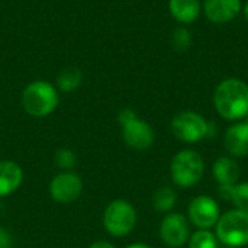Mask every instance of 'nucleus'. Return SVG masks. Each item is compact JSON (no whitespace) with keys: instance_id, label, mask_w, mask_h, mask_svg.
Segmentation results:
<instances>
[{"instance_id":"1","label":"nucleus","mask_w":248,"mask_h":248,"mask_svg":"<svg viewBox=\"0 0 248 248\" xmlns=\"http://www.w3.org/2000/svg\"><path fill=\"white\" fill-rule=\"evenodd\" d=\"M214 103L218 113L235 121L248 115V86L240 78H227L215 90Z\"/></svg>"},{"instance_id":"2","label":"nucleus","mask_w":248,"mask_h":248,"mask_svg":"<svg viewBox=\"0 0 248 248\" xmlns=\"http://www.w3.org/2000/svg\"><path fill=\"white\" fill-rule=\"evenodd\" d=\"M58 102L60 99L55 87L42 80L32 81L22 93L23 109L35 118H44L52 113L57 109Z\"/></svg>"},{"instance_id":"3","label":"nucleus","mask_w":248,"mask_h":248,"mask_svg":"<svg viewBox=\"0 0 248 248\" xmlns=\"http://www.w3.org/2000/svg\"><path fill=\"white\" fill-rule=\"evenodd\" d=\"M171 177L180 187H190L196 185L203 176V160L192 150L180 151L171 161Z\"/></svg>"},{"instance_id":"4","label":"nucleus","mask_w":248,"mask_h":248,"mask_svg":"<svg viewBox=\"0 0 248 248\" xmlns=\"http://www.w3.org/2000/svg\"><path fill=\"white\" fill-rule=\"evenodd\" d=\"M217 237L227 246L241 247L248 244V214L240 209L230 211L217 222Z\"/></svg>"},{"instance_id":"5","label":"nucleus","mask_w":248,"mask_h":248,"mask_svg":"<svg viewBox=\"0 0 248 248\" xmlns=\"http://www.w3.org/2000/svg\"><path fill=\"white\" fill-rule=\"evenodd\" d=\"M135 222L137 212L134 206L122 199L110 202L103 215L105 228L113 237H124L129 234L134 230Z\"/></svg>"},{"instance_id":"6","label":"nucleus","mask_w":248,"mask_h":248,"mask_svg":"<svg viewBox=\"0 0 248 248\" xmlns=\"http://www.w3.org/2000/svg\"><path fill=\"white\" fill-rule=\"evenodd\" d=\"M171 131L185 142H196L208 135V122L196 112H180L171 121Z\"/></svg>"},{"instance_id":"7","label":"nucleus","mask_w":248,"mask_h":248,"mask_svg":"<svg viewBox=\"0 0 248 248\" xmlns=\"http://www.w3.org/2000/svg\"><path fill=\"white\" fill-rule=\"evenodd\" d=\"M51 196L58 203H71L77 201L83 192V182L78 174L64 171L57 174L49 185Z\"/></svg>"},{"instance_id":"8","label":"nucleus","mask_w":248,"mask_h":248,"mask_svg":"<svg viewBox=\"0 0 248 248\" xmlns=\"http://www.w3.org/2000/svg\"><path fill=\"white\" fill-rule=\"evenodd\" d=\"M189 218L201 230L214 227L219 219V208L209 196H198L189 205Z\"/></svg>"},{"instance_id":"9","label":"nucleus","mask_w":248,"mask_h":248,"mask_svg":"<svg viewBox=\"0 0 248 248\" xmlns=\"http://www.w3.org/2000/svg\"><path fill=\"white\" fill-rule=\"evenodd\" d=\"M160 237L169 247H180L189 238V224L180 214L167 215L160 227Z\"/></svg>"},{"instance_id":"10","label":"nucleus","mask_w":248,"mask_h":248,"mask_svg":"<svg viewBox=\"0 0 248 248\" xmlns=\"http://www.w3.org/2000/svg\"><path fill=\"white\" fill-rule=\"evenodd\" d=\"M122 137L125 144L134 150H147L154 142L153 128L138 118L122 125Z\"/></svg>"},{"instance_id":"11","label":"nucleus","mask_w":248,"mask_h":248,"mask_svg":"<svg viewBox=\"0 0 248 248\" xmlns=\"http://www.w3.org/2000/svg\"><path fill=\"white\" fill-rule=\"evenodd\" d=\"M203 12L214 23H228L241 12V0H203Z\"/></svg>"},{"instance_id":"12","label":"nucleus","mask_w":248,"mask_h":248,"mask_svg":"<svg viewBox=\"0 0 248 248\" xmlns=\"http://www.w3.org/2000/svg\"><path fill=\"white\" fill-rule=\"evenodd\" d=\"M225 148L231 155L246 157L248 154V124L232 125L225 134Z\"/></svg>"},{"instance_id":"13","label":"nucleus","mask_w":248,"mask_h":248,"mask_svg":"<svg viewBox=\"0 0 248 248\" xmlns=\"http://www.w3.org/2000/svg\"><path fill=\"white\" fill-rule=\"evenodd\" d=\"M23 180L22 169L13 163L3 160L0 161V198L12 195Z\"/></svg>"},{"instance_id":"14","label":"nucleus","mask_w":248,"mask_h":248,"mask_svg":"<svg viewBox=\"0 0 248 248\" xmlns=\"http://www.w3.org/2000/svg\"><path fill=\"white\" fill-rule=\"evenodd\" d=\"M169 10L177 22L192 23L199 17L202 6L199 0H170Z\"/></svg>"},{"instance_id":"15","label":"nucleus","mask_w":248,"mask_h":248,"mask_svg":"<svg viewBox=\"0 0 248 248\" xmlns=\"http://www.w3.org/2000/svg\"><path fill=\"white\" fill-rule=\"evenodd\" d=\"M214 176L219 186H235L240 177V169L235 161L227 157H221L214 164Z\"/></svg>"},{"instance_id":"16","label":"nucleus","mask_w":248,"mask_h":248,"mask_svg":"<svg viewBox=\"0 0 248 248\" xmlns=\"http://www.w3.org/2000/svg\"><path fill=\"white\" fill-rule=\"evenodd\" d=\"M83 83V73L77 67H67L57 76L58 89L62 92H74Z\"/></svg>"},{"instance_id":"17","label":"nucleus","mask_w":248,"mask_h":248,"mask_svg":"<svg viewBox=\"0 0 248 248\" xmlns=\"http://www.w3.org/2000/svg\"><path fill=\"white\" fill-rule=\"evenodd\" d=\"M153 202L158 212H169L176 203V193L170 187H161L155 192Z\"/></svg>"},{"instance_id":"18","label":"nucleus","mask_w":248,"mask_h":248,"mask_svg":"<svg viewBox=\"0 0 248 248\" xmlns=\"http://www.w3.org/2000/svg\"><path fill=\"white\" fill-rule=\"evenodd\" d=\"M189 248H217V238L212 232L201 230L192 235Z\"/></svg>"},{"instance_id":"19","label":"nucleus","mask_w":248,"mask_h":248,"mask_svg":"<svg viewBox=\"0 0 248 248\" xmlns=\"http://www.w3.org/2000/svg\"><path fill=\"white\" fill-rule=\"evenodd\" d=\"M232 203L243 212L248 214V183L235 185L231 192Z\"/></svg>"},{"instance_id":"20","label":"nucleus","mask_w":248,"mask_h":248,"mask_svg":"<svg viewBox=\"0 0 248 248\" xmlns=\"http://www.w3.org/2000/svg\"><path fill=\"white\" fill-rule=\"evenodd\" d=\"M171 42H173V46L177 51H186L192 44V35L186 28H177L173 32Z\"/></svg>"},{"instance_id":"21","label":"nucleus","mask_w":248,"mask_h":248,"mask_svg":"<svg viewBox=\"0 0 248 248\" xmlns=\"http://www.w3.org/2000/svg\"><path fill=\"white\" fill-rule=\"evenodd\" d=\"M54 161L55 164L62 169V170H67L70 171L74 166H76V154L70 150H65V148H61L55 153V157H54Z\"/></svg>"},{"instance_id":"22","label":"nucleus","mask_w":248,"mask_h":248,"mask_svg":"<svg viewBox=\"0 0 248 248\" xmlns=\"http://www.w3.org/2000/svg\"><path fill=\"white\" fill-rule=\"evenodd\" d=\"M135 118H137V113L132 109H122L119 112V115H118V119H119L121 125H125L126 122H129V121H132Z\"/></svg>"},{"instance_id":"23","label":"nucleus","mask_w":248,"mask_h":248,"mask_svg":"<svg viewBox=\"0 0 248 248\" xmlns=\"http://www.w3.org/2000/svg\"><path fill=\"white\" fill-rule=\"evenodd\" d=\"M10 247H12V237H10V234L4 228H0V248Z\"/></svg>"},{"instance_id":"24","label":"nucleus","mask_w":248,"mask_h":248,"mask_svg":"<svg viewBox=\"0 0 248 248\" xmlns=\"http://www.w3.org/2000/svg\"><path fill=\"white\" fill-rule=\"evenodd\" d=\"M89 248H115L110 243H108V241H97V243H94V244H92Z\"/></svg>"},{"instance_id":"25","label":"nucleus","mask_w":248,"mask_h":248,"mask_svg":"<svg viewBox=\"0 0 248 248\" xmlns=\"http://www.w3.org/2000/svg\"><path fill=\"white\" fill-rule=\"evenodd\" d=\"M126 248H151L150 246H145V244H132V246H129V247Z\"/></svg>"},{"instance_id":"26","label":"nucleus","mask_w":248,"mask_h":248,"mask_svg":"<svg viewBox=\"0 0 248 248\" xmlns=\"http://www.w3.org/2000/svg\"><path fill=\"white\" fill-rule=\"evenodd\" d=\"M243 12H244V16H246V19H247V20H248V1H247V3H246V6H244Z\"/></svg>"},{"instance_id":"27","label":"nucleus","mask_w":248,"mask_h":248,"mask_svg":"<svg viewBox=\"0 0 248 248\" xmlns=\"http://www.w3.org/2000/svg\"><path fill=\"white\" fill-rule=\"evenodd\" d=\"M225 248H238V247H231V246H227Z\"/></svg>"},{"instance_id":"28","label":"nucleus","mask_w":248,"mask_h":248,"mask_svg":"<svg viewBox=\"0 0 248 248\" xmlns=\"http://www.w3.org/2000/svg\"><path fill=\"white\" fill-rule=\"evenodd\" d=\"M247 116H248V115H247ZM247 124H248V119H247Z\"/></svg>"}]
</instances>
